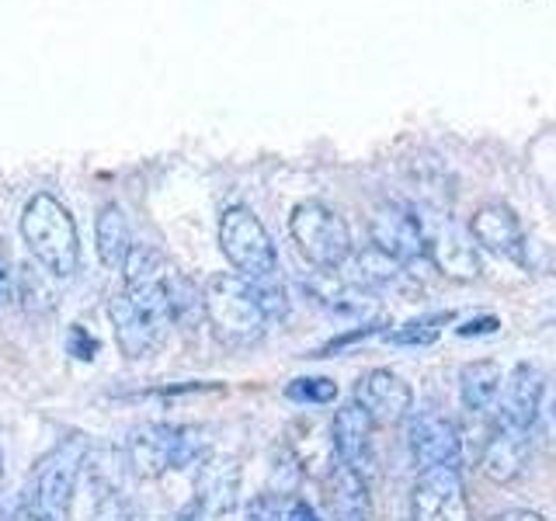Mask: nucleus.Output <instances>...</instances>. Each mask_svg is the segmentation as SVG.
<instances>
[{
    "mask_svg": "<svg viewBox=\"0 0 556 521\" xmlns=\"http://www.w3.org/2000/svg\"><path fill=\"white\" fill-rule=\"evenodd\" d=\"M202 317L226 344H254L268 327L265 309L254 295V282L243 275L208 278L202 289Z\"/></svg>",
    "mask_w": 556,
    "mask_h": 521,
    "instance_id": "f257e3e1",
    "label": "nucleus"
},
{
    "mask_svg": "<svg viewBox=\"0 0 556 521\" xmlns=\"http://www.w3.org/2000/svg\"><path fill=\"white\" fill-rule=\"evenodd\" d=\"M87 466V434H70L39 459L28 483V511L42 521H66L74 508L77 480Z\"/></svg>",
    "mask_w": 556,
    "mask_h": 521,
    "instance_id": "f03ea898",
    "label": "nucleus"
},
{
    "mask_svg": "<svg viewBox=\"0 0 556 521\" xmlns=\"http://www.w3.org/2000/svg\"><path fill=\"white\" fill-rule=\"evenodd\" d=\"M22 237L28 243L31 257L39 265L56 275L70 278L80 265V240H77V226L70 219L66 208L52 199V195H35L25 213H22Z\"/></svg>",
    "mask_w": 556,
    "mask_h": 521,
    "instance_id": "7ed1b4c3",
    "label": "nucleus"
},
{
    "mask_svg": "<svg viewBox=\"0 0 556 521\" xmlns=\"http://www.w3.org/2000/svg\"><path fill=\"white\" fill-rule=\"evenodd\" d=\"M202 431L199 428H181V424H147L132 431L126 466L136 476L153 480L164 476L170 469H185L202 459Z\"/></svg>",
    "mask_w": 556,
    "mask_h": 521,
    "instance_id": "20e7f679",
    "label": "nucleus"
},
{
    "mask_svg": "<svg viewBox=\"0 0 556 521\" xmlns=\"http://www.w3.org/2000/svg\"><path fill=\"white\" fill-rule=\"evenodd\" d=\"M289 233L295 240V247H300V254L317 271H338L344 260L352 257V233H348V223L324 202L295 205L289 216Z\"/></svg>",
    "mask_w": 556,
    "mask_h": 521,
    "instance_id": "39448f33",
    "label": "nucleus"
},
{
    "mask_svg": "<svg viewBox=\"0 0 556 521\" xmlns=\"http://www.w3.org/2000/svg\"><path fill=\"white\" fill-rule=\"evenodd\" d=\"M219 247H223L226 260L237 268V275H243V278H268L278 268V254H275V243H271L268 230L261 226V219L251 213V208H243V205H233L223 213Z\"/></svg>",
    "mask_w": 556,
    "mask_h": 521,
    "instance_id": "423d86ee",
    "label": "nucleus"
},
{
    "mask_svg": "<svg viewBox=\"0 0 556 521\" xmlns=\"http://www.w3.org/2000/svg\"><path fill=\"white\" fill-rule=\"evenodd\" d=\"M369 233H372V247L379 254H387L396 260L400 268L414 265V260H425V219L414 213L404 202H382L376 205V213L369 219Z\"/></svg>",
    "mask_w": 556,
    "mask_h": 521,
    "instance_id": "0eeeda50",
    "label": "nucleus"
},
{
    "mask_svg": "<svg viewBox=\"0 0 556 521\" xmlns=\"http://www.w3.org/2000/svg\"><path fill=\"white\" fill-rule=\"evenodd\" d=\"M414 521H473L459 469H425L414 483Z\"/></svg>",
    "mask_w": 556,
    "mask_h": 521,
    "instance_id": "6e6552de",
    "label": "nucleus"
},
{
    "mask_svg": "<svg viewBox=\"0 0 556 521\" xmlns=\"http://www.w3.org/2000/svg\"><path fill=\"white\" fill-rule=\"evenodd\" d=\"M407 445H410V459L421 473L425 469H442V466L459 469L463 434L442 414H434V410L414 414L407 424Z\"/></svg>",
    "mask_w": 556,
    "mask_h": 521,
    "instance_id": "1a4fd4ad",
    "label": "nucleus"
},
{
    "mask_svg": "<svg viewBox=\"0 0 556 521\" xmlns=\"http://www.w3.org/2000/svg\"><path fill=\"white\" fill-rule=\"evenodd\" d=\"M352 404L362 407L372 428H393L410 417V386L390 369H372L355 382V399Z\"/></svg>",
    "mask_w": 556,
    "mask_h": 521,
    "instance_id": "9d476101",
    "label": "nucleus"
},
{
    "mask_svg": "<svg viewBox=\"0 0 556 521\" xmlns=\"http://www.w3.org/2000/svg\"><path fill=\"white\" fill-rule=\"evenodd\" d=\"M501 382L504 386L497 393L501 404H494V421L504 428L532 431L539 417V404H543V372H539L535 365H518V369Z\"/></svg>",
    "mask_w": 556,
    "mask_h": 521,
    "instance_id": "9b49d317",
    "label": "nucleus"
},
{
    "mask_svg": "<svg viewBox=\"0 0 556 521\" xmlns=\"http://www.w3.org/2000/svg\"><path fill=\"white\" fill-rule=\"evenodd\" d=\"M109 317H112V327H115V341H118L122 355H126V358H147V355H153L156 347L164 344L167 330H170L167 323L147 317L143 309H136L122 292L109 303Z\"/></svg>",
    "mask_w": 556,
    "mask_h": 521,
    "instance_id": "f8f14e48",
    "label": "nucleus"
},
{
    "mask_svg": "<svg viewBox=\"0 0 556 521\" xmlns=\"http://www.w3.org/2000/svg\"><path fill=\"white\" fill-rule=\"evenodd\" d=\"M529 452H532V431H521V428H504L494 421L491 434L480 448V469L486 480L494 483H511L521 469L529 462Z\"/></svg>",
    "mask_w": 556,
    "mask_h": 521,
    "instance_id": "ddd939ff",
    "label": "nucleus"
},
{
    "mask_svg": "<svg viewBox=\"0 0 556 521\" xmlns=\"http://www.w3.org/2000/svg\"><path fill=\"white\" fill-rule=\"evenodd\" d=\"M425 247H428L431 265L439 268L445 278L473 282V278L480 275V257H477L473 240H469V233L456 230L452 223L434 226V230L425 226Z\"/></svg>",
    "mask_w": 556,
    "mask_h": 521,
    "instance_id": "4468645a",
    "label": "nucleus"
},
{
    "mask_svg": "<svg viewBox=\"0 0 556 521\" xmlns=\"http://www.w3.org/2000/svg\"><path fill=\"white\" fill-rule=\"evenodd\" d=\"M469 240H477L480 247L515 257V260H521V254H526V230H521V223L511 208L501 202L477 208L473 219H469Z\"/></svg>",
    "mask_w": 556,
    "mask_h": 521,
    "instance_id": "2eb2a0df",
    "label": "nucleus"
},
{
    "mask_svg": "<svg viewBox=\"0 0 556 521\" xmlns=\"http://www.w3.org/2000/svg\"><path fill=\"white\" fill-rule=\"evenodd\" d=\"M372 421L362 414L358 404H344L330 421V448H334L338 466H352L365 473V462H369L372 452Z\"/></svg>",
    "mask_w": 556,
    "mask_h": 521,
    "instance_id": "dca6fc26",
    "label": "nucleus"
},
{
    "mask_svg": "<svg viewBox=\"0 0 556 521\" xmlns=\"http://www.w3.org/2000/svg\"><path fill=\"white\" fill-rule=\"evenodd\" d=\"M91 521H143V508L118 480L115 466H91Z\"/></svg>",
    "mask_w": 556,
    "mask_h": 521,
    "instance_id": "f3484780",
    "label": "nucleus"
},
{
    "mask_svg": "<svg viewBox=\"0 0 556 521\" xmlns=\"http://www.w3.org/2000/svg\"><path fill=\"white\" fill-rule=\"evenodd\" d=\"M199 508L202 514H230L240 494V466L230 456L199 459Z\"/></svg>",
    "mask_w": 556,
    "mask_h": 521,
    "instance_id": "a211bd4d",
    "label": "nucleus"
},
{
    "mask_svg": "<svg viewBox=\"0 0 556 521\" xmlns=\"http://www.w3.org/2000/svg\"><path fill=\"white\" fill-rule=\"evenodd\" d=\"M327 500H330V518L334 521H376L369 480L352 466H334Z\"/></svg>",
    "mask_w": 556,
    "mask_h": 521,
    "instance_id": "6ab92c4d",
    "label": "nucleus"
},
{
    "mask_svg": "<svg viewBox=\"0 0 556 521\" xmlns=\"http://www.w3.org/2000/svg\"><path fill=\"white\" fill-rule=\"evenodd\" d=\"M501 393V369L494 361H473L466 365L459 376V396H463V410L469 417H486L494 414Z\"/></svg>",
    "mask_w": 556,
    "mask_h": 521,
    "instance_id": "aec40b11",
    "label": "nucleus"
},
{
    "mask_svg": "<svg viewBox=\"0 0 556 521\" xmlns=\"http://www.w3.org/2000/svg\"><path fill=\"white\" fill-rule=\"evenodd\" d=\"M306 289L313 292V300H320L324 306L338 309V313L369 309V295H365V289H358L352 278H344L341 271H317L306 282Z\"/></svg>",
    "mask_w": 556,
    "mask_h": 521,
    "instance_id": "412c9836",
    "label": "nucleus"
},
{
    "mask_svg": "<svg viewBox=\"0 0 556 521\" xmlns=\"http://www.w3.org/2000/svg\"><path fill=\"white\" fill-rule=\"evenodd\" d=\"M94 237H98V257L104 268H122L129 247H132V237H129V223L122 216L118 205H104L98 213L94 223Z\"/></svg>",
    "mask_w": 556,
    "mask_h": 521,
    "instance_id": "4be33fe9",
    "label": "nucleus"
},
{
    "mask_svg": "<svg viewBox=\"0 0 556 521\" xmlns=\"http://www.w3.org/2000/svg\"><path fill=\"white\" fill-rule=\"evenodd\" d=\"M452 320V313H431V317H417V320H407L404 327H396L390 341L400 344V347H414V344H431L434 338L442 334V327Z\"/></svg>",
    "mask_w": 556,
    "mask_h": 521,
    "instance_id": "5701e85b",
    "label": "nucleus"
},
{
    "mask_svg": "<svg viewBox=\"0 0 556 521\" xmlns=\"http://www.w3.org/2000/svg\"><path fill=\"white\" fill-rule=\"evenodd\" d=\"M292 508H295V497L282 494V491H268V494H257L248 508V521H292Z\"/></svg>",
    "mask_w": 556,
    "mask_h": 521,
    "instance_id": "b1692460",
    "label": "nucleus"
},
{
    "mask_svg": "<svg viewBox=\"0 0 556 521\" xmlns=\"http://www.w3.org/2000/svg\"><path fill=\"white\" fill-rule=\"evenodd\" d=\"M289 399H295V404H313V407H320V404H334V396H338V386L330 379H292L289 382V390H286Z\"/></svg>",
    "mask_w": 556,
    "mask_h": 521,
    "instance_id": "393cba45",
    "label": "nucleus"
},
{
    "mask_svg": "<svg viewBox=\"0 0 556 521\" xmlns=\"http://www.w3.org/2000/svg\"><path fill=\"white\" fill-rule=\"evenodd\" d=\"M66 352L74 355V358H80V361H91V358L98 355V341H94L91 334H87L84 327H74V330H70Z\"/></svg>",
    "mask_w": 556,
    "mask_h": 521,
    "instance_id": "a878e982",
    "label": "nucleus"
},
{
    "mask_svg": "<svg viewBox=\"0 0 556 521\" xmlns=\"http://www.w3.org/2000/svg\"><path fill=\"white\" fill-rule=\"evenodd\" d=\"M501 327L497 317H480V320H469L459 327V338H473V334H494V330Z\"/></svg>",
    "mask_w": 556,
    "mask_h": 521,
    "instance_id": "bb28decb",
    "label": "nucleus"
},
{
    "mask_svg": "<svg viewBox=\"0 0 556 521\" xmlns=\"http://www.w3.org/2000/svg\"><path fill=\"white\" fill-rule=\"evenodd\" d=\"M292 521H324V518L317 514V508H313V504H306L303 497H295V508H292Z\"/></svg>",
    "mask_w": 556,
    "mask_h": 521,
    "instance_id": "cd10ccee",
    "label": "nucleus"
},
{
    "mask_svg": "<svg viewBox=\"0 0 556 521\" xmlns=\"http://www.w3.org/2000/svg\"><path fill=\"white\" fill-rule=\"evenodd\" d=\"M491 521H546V518L535 511H504V514H494Z\"/></svg>",
    "mask_w": 556,
    "mask_h": 521,
    "instance_id": "c85d7f7f",
    "label": "nucleus"
},
{
    "mask_svg": "<svg viewBox=\"0 0 556 521\" xmlns=\"http://www.w3.org/2000/svg\"><path fill=\"white\" fill-rule=\"evenodd\" d=\"M205 514H202V508H199V504H191V508H185L178 518H174V521H202Z\"/></svg>",
    "mask_w": 556,
    "mask_h": 521,
    "instance_id": "c756f323",
    "label": "nucleus"
},
{
    "mask_svg": "<svg viewBox=\"0 0 556 521\" xmlns=\"http://www.w3.org/2000/svg\"><path fill=\"white\" fill-rule=\"evenodd\" d=\"M8 521H42V518H39V514H31V511L25 508V511H14V514H11Z\"/></svg>",
    "mask_w": 556,
    "mask_h": 521,
    "instance_id": "7c9ffc66",
    "label": "nucleus"
},
{
    "mask_svg": "<svg viewBox=\"0 0 556 521\" xmlns=\"http://www.w3.org/2000/svg\"><path fill=\"white\" fill-rule=\"evenodd\" d=\"M0 480H4V462H0Z\"/></svg>",
    "mask_w": 556,
    "mask_h": 521,
    "instance_id": "2f4dec72",
    "label": "nucleus"
}]
</instances>
